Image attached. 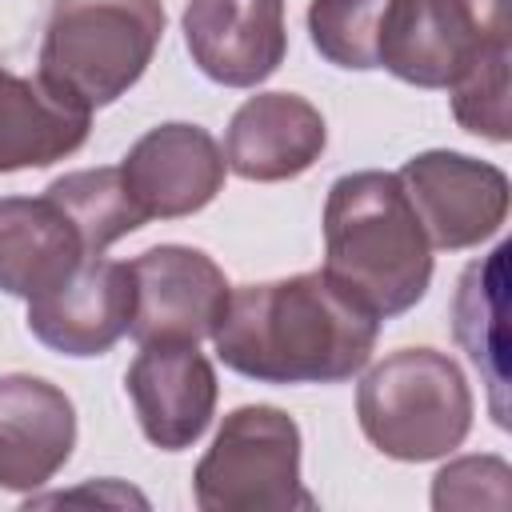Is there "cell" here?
<instances>
[{"label": "cell", "instance_id": "obj_1", "mask_svg": "<svg viewBox=\"0 0 512 512\" xmlns=\"http://www.w3.org/2000/svg\"><path fill=\"white\" fill-rule=\"evenodd\" d=\"M380 316L324 268L228 292L212 328L216 356L256 384H340L364 372Z\"/></svg>", "mask_w": 512, "mask_h": 512}, {"label": "cell", "instance_id": "obj_2", "mask_svg": "<svg viewBox=\"0 0 512 512\" xmlns=\"http://www.w3.org/2000/svg\"><path fill=\"white\" fill-rule=\"evenodd\" d=\"M324 272L380 320L416 308L432 284V244L396 172L364 168L328 188Z\"/></svg>", "mask_w": 512, "mask_h": 512}, {"label": "cell", "instance_id": "obj_3", "mask_svg": "<svg viewBox=\"0 0 512 512\" xmlns=\"http://www.w3.org/2000/svg\"><path fill=\"white\" fill-rule=\"evenodd\" d=\"M472 412L476 400L460 364L436 348L388 352L356 388L360 432L376 452L404 464L456 452L472 432Z\"/></svg>", "mask_w": 512, "mask_h": 512}, {"label": "cell", "instance_id": "obj_4", "mask_svg": "<svg viewBox=\"0 0 512 512\" xmlns=\"http://www.w3.org/2000/svg\"><path fill=\"white\" fill-rule=\"evenodd\" d=\"M160 36V0H52L36 76L92 112L144 76Z\"/></svg>", "mask_w": 512, "mask_h": 512}, {"label": "cell", "instance_id": "obj_5", "mask_svg": "<svg viewBox=\"0 0 512 512\" xmlns=\"http://www.w3.org/2000/svg\"><path fill=\"white\" fill-rule=\"evenodd\" d=\"M300 424L276 404H240L224 416L212 448L192 472L204 512H292L316 508L300 480Z\"/></svg>", "mask_w": 512, "mask_h": 512}, {"label": "cell", "instance_id": "obj_6", "mask_svg": "<svg viewBox=\"0 0 512 512\" xmlns=\"http://www.w3.org/2000/svg\"><path fill=\"white\" fill-rule=\"evenodd\" d=\"M492 48H512V0H388L380 68L404 84L452 88Z\"/></svg>", "mask_w": 512, "mask_h": 512}, {"label": "cell", "instance_id": "obj_7", "mask_svg": "<svg viewBox=\"0 0 512 512\" xmlns=\"http://www.w3.org/2000/svg\"><path fill=\"white\" fill-rule=\"evenodd\" d=\"M396 176L432 248H476L508 220V176L488 160L452 148H428L404 160Z\"/></svg>", "mask_w": 512, "mask_h": 512}, {"label": "cell", "instance_id": "obj_8", "mask_svg": "<svg viewBox=\"0 0 512 512\" xmlns=\"http://www.w3.org/2000/svg\"><path fill=\"white\" fill-rule=\"evenodd\" d=\"M128 272L136 288L128 336L136 344H200L232 292L220 264L188 244H156L128 260Z\"/></svg>", "mask_w": 512, "mask_h": 512}, {"label": "cell", "instance_id": "obj_9", "mask_svg": "<svg viewBox=\"0 0 512 512\" xmlns=\"http://www.w3.org/2000/svg\"><path fill=\"white\" fill-rule=\"evenodd\" d=\"M116 168L144 220H180L208 208L228 172L216 136L184 120L148 128Z\"/></svg>", "mask_w": 512, "mask_h": 512}, {"label": "cell", "instance_id": "obj_10", "mask_svg": "<svg viewBox=\"0 0 512 512\" xmlns=\"http://www.w3.org/2000/svg\"><path fill=\"white\" fill-rule=\"evenodd\" d=\"M180 28L192 64L224 88L264 84L288 52L284 0H188Z\"/></svg>", "mask_w": 512, "mask_h": 512}, {"label": "cell", "instance_id": "obj_11", "mask_svg": "<svg viewBox=\"0 0 512 512\" xmlns=\"http://www.w3.org/2000/svg\"><path fill=\"white\" fill-rule=\"evenodd\" d=\"M140 432L160 452L192 448L216 416V368L196 344H140L124 372Z\"/></svg>", "mask_w": 512, "mask_h": 512}, {"label": "cell", "instance_id": "obj_12", "mask_svg": "<svg viewBox=\"0 0 512 512\" xmlns=\"http://www.w3.org/2000/svg\"><path fill=\"white\" fill-rule=\"evenodd\" d=\"M132 308L136 288L128 264L88 256L64 284L28 300V332L60 356H104L128 336Z\"/></svg>", "mask_w": 512, "mask_h": 512}, {"label": "cell", "instance_id": "obj_13", "mask_svg": "<svg viewBox=\"0 0 512 512\" xmlns=\"http://www.w3.org/2000/svg\"><path fill=\"white\" fill-rule=\"evenodd\" d=\"M76 448V408L64 388L32 372L0 376V488H44Z\"/></svg>", "mask_w": 512, "mask_h": 512}, {"label": "cell", "instance_id": "obj_14", "mask_svg": "<svg viewBox=\"0 0 512 512\" xmlns=\"http://www.w3.org/2000/svg\"><path fill=\"white\" fill-rule=\"evenodd\" d=\"M328 144L320 108L296 92L248 96L224 132V164L240 180L280 184L308 172Z\"/></svg>", "mask_w": 512, "mask_h": 512}, {"label": "cell", "instance_id": "obj_15", "mask_svg": "<svg viewBox=\"0 0 512 512\" xmlns=\"http://www.w3.org/2000/svg\"><path fill=\"white\" fill-rule=\"evenodd\" d=\"M88 248L68 212L44 196H0V292L36 300L64 284Z\"/></svg>", "mask_w": 512, "mask_h": 512}, {"label": "cell", "instance_id": "obj_16", "mask_svg": "<svg viewBox=\"0 0 512 512\" xmlns=\"http://www.w3.org/2000/svg\"><path fill=\"white\" fill-rule=\"evenodd\" d=\"M92 128V112L48 88L40 76H16L0 64V172L48 168L72 156Z\"/></svg>", "mask_w": 512, "mask_h": 512}, {"label": "cell", "instance_id": "obj_17", "mask_svg": "<svg viewBox=\"0 0 512 512\" xmlns=\"http://www.w3.org/2000/svg\"><path fill=\"white\" fill-rule=\"evenodd\" d=\"M508 244H496L492 256L472 260L456 284L452 300V332L456 344L468 352L476 372L488 384L492 420L508 428Z\"/></svg>", "mask_w": 512, "mask_h": 512}, {"label": "cell", "instance_id": "obj_18", "mask_svg": "<svg viewBox=\"0 0 512 512\" xmlns=\"http://www.w3.org/2000/svg\"><path fill=\"white\" fill-rule=\"evenodd\" d=\"M44 192L68 212L88 256H104L120 236L148 224L140 216V208L132 204L128 188L120 180V168H80V172L52 180Z\"/></svg>", "mask_w": 512, "mask_h": 512}, {"label": "cell", "instance_id": "obj_19", "mask_svg": "<svg viewBox=\"0 0 512 512\" xmlns=\"http://www.w3.org/2000/svg\"><path fill=\"white\" fill-rule=\"evenodd\" d=\"M388 0H312L308 36L312 48L348 72L380 68V32Z\"/></svg>", "mask_w": 512, "mask_h": 512}, {"label": "cell", "instance_id": "obj_20", "mask_svg": "<svg viewBox=\"0 0 512 512\" xmlns=\"http://www.w3.org/2000/svg\"><path fill=\"white\" fill-rule=\"evenodd\" d=\"M508 60H512V48H492L448 88L456 124L464 132H472V136L492 140V144H504L512 136V120H508Z\"/></svg>", "mask_w": 512, "mask_h": 512}, {"label": "cell", "instance_id": "obj_21", "mask_svg": "<svg viewBox=\"0 0 512 512\" xmlns=\"http://www.w3.org/2000/svg\"><path fill=\"white\" fill-rule=\"evenodd\" d=\"M508 464L504 456H460L432 480V508H508Z\"/></svg>", "mask_w": 512, "mask_h": 512}]
</instances>
